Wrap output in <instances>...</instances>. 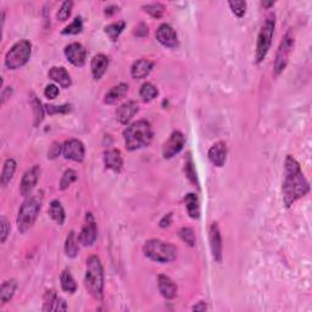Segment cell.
<instances>
[{"instance_id": "obj_1", "label": "cell", "mask_w": 312, "mask_h": 312, "mask_svg": "<svg viewBox=\"0 0 312 312\" xmlns=\"http://www.w3.org/2000/svg\"><path fill=\"white\" fill-rule=\"evenodd\" d=\"M310 191V184L305 178L301 166L295 158L287 155L284 160V179L282 185L283 203L286 208H290L294 203L304 198Z\"/></svg>"}, {"instance_id": "obj_2", "label": "cell", "mask_w": 312, "mask_h": 312, "mask_svg": "<svg viewBox=\"0 0 312 312\" xmlns=\"http://www.w3.org/2000/svg\"><path fill=\"white\" fill-rule=\"evenodd\" d=\"M85 286L95 300L101 301L104 299V268L100 259L95 255L87 259Z\"/></svg>"}, {"instance_id": "obj_3", "label": "cell", "mask_w": 312, "mask_h": 312, "mask_svg": "<svg viewBox=\"0 0 312 312\" xmlns=\"http://www.w3.org/2000/svg\"><path fill=\"white\" fill-rule=\"evenodd\" d=\"M152 128L151 125L145 120L134 122L128 126L124 132L126 148L130 151L139 150L148 146L152 140Z\"/></svg>"}, {"instance_id": "obj_4", "label": "cell", "mask_w": 312, "mask_h": 312, "mask_svg": "<svg viewBox=\"0 0 312 312\" xmlns=\"http://www.w3.org/2000/svg\"><path fill=\"white\" fill-rule=\"evenodd\" d=\"M42 203H43L42 191L34 195H29L22 203L16 218V224L20 233H26L27 230L31 229L42 209Z\"/></svg>"}, {"instance_id": "obj_5", "label": "cell", "mask_w": 312, "mask_h": 312, "mask_svg": "<svg viewBox=\"0 0 312 312\" xmlns=\"http://www.w3.org/2000/svg\"><path fill=\"white\" fill-rule=\"evenodd\" d=\"M143 253L148 259L155 262L169 263L176 260L177 249L171 243L160 239H149L143 247Z\"/></svg>"}, {"instance_id": "obj_6", "label": "cell", "mask_w": 312, "mask_h": 312, "mask_svg": "<svg viewBox=\"0 0 312 312\" xmlns=\"http://www.w3.org/2000/svg\"><path fill=\"white\" fill-rule=\"evenodd\" d=\"M275 27H276V15L271 13L266 16L265 22H263L262 26H261L259 35H257L256 54H255L256 64H261V62L266 59L267 54H268L269 49H271Z\"/></svg>"}, {"instance_id": "obj_7", "label": "cell", "mask_w": 312, "mask_h": 312, "mask_svg": "<svg viewBox=\"0 0 312 312\" xmlns=\"http://www.w3.org/2000/svg\"><path fill=\"white\" fill-rule=\"evenodd\" d=\"M31 54V42L26 41V39L17 42V43H15L11 47V49L5 55V66H7L9 70H19V68L23 67L29 61Z\"/></svg>"}, {"instance_id": "obj_8", "label": "cell", "mask_w": 312, "mask_h": 312, "mask_svg": "<svg viewBox=\"0 0 312 312\" xmlns=\"http://www.w3.org/2000/svg\"><path fill=\"white\" fill-rule=\"evenodd\" d=\"M294 43H295V39H294V34H293L292 29H289V31L284 34L280 47H278L277 54H276V60H275V74L276 76H280L282 72L286 70L288 62H289L290 54H292L293 52Z\"/></svg>"}, {"instance_id": "obj_9", "label": "cell", "mask_w": 312, "mask_h": 312, "mask_svg": "<svg viewBox=\"0 0 312 312\" xmlns=\"http://www.w3.org/2000/svg\"><path fill=\"white\" fill-rule=\"evenodd\" d=\"M98 238V226L92 212H87L85 223H83L81 233L78 234V241L83 247H92Z\"/></svg>"}, {"instance_id": "obj_10", "label": "cell", "mask_w": 312, "mask_h": 312, "mask_svg": "<svg viewBox=\"0 0 312 312\" xmlns=\"http://www.w3.org/2000/svg\"><path fill=\"white\" fill-rule=\"evenodd\" d=\"M185 145V137L182 132L175 131L171 134L163 146V156L165 159H172L182 151Z\"/></svg>"}, {"instance_id": "obj_11", "label": "cell", "mask_w": 312, "mask_h": 312, "mask_svg": "<svg viewBox=\"0 0 312 312\" xmlns=\"http://www.w3.org/2000/svg\"><path fill=\"white\" fill-rule=\"evenodd\" d=\"M62 155L67 160L76 161V163H82L85 160L86 149L83 143L78 139L66 140L62 148Z\"/></svg>"}, {"instance_id": "obj_12", "label": "cell", "mask_w": 312, "mask_h": 312, "mask_svg": "<svg viewBox=\"0 0 312 312\" xmlns=\"http://www.w3.org/2000/svg\"><path fill=\"white\" fill-rule=\"evenodd\" d=\"M39 177H41V167L38 165H34L31 169L26 171L20 184V191L23 197L27 198L32 194L33 189L35 188L39 181Z\"/></svg>"}, {"instance_id": "obj_13", "label": "cell", "mask_w": 312, "mask_h": 312, "mask_svg": "<svg viewBox=\"0 0 312 312\" xmlns=\"http://www.w3.org/2000/svg\"><path fill=\"white\" fill-rule=\"evenodd\" d=\"M209 241H210V249H211L212 257H214L216 262L221 263L222 257H223V254H222V249H223V247H222V237L217 222H214V223L211 224V227H210Z\"/></svg>"}, {"instance_id": "obj_14", "label": "cell", "mask_w": 312, "mask_h": 312, "mask_svg": "<svg viewBox=\"0 0 312 312\" xmlns=\"http://www.w3.org/2000/svg\"><path fill=\"white\" fill-rule=\"evenodd\" d=\"M156 39L161 46L166 48H173L178 47V37L173 27L169 25V23H163L159 26L158 31H156Z\"/></svg>"}, {"instance_id": "obj_15", "label": "cell", "mask_w": 312, "mask_h": 312, "mask_svg": "<svg viewBox=\"0 0 312 312\" xmlns=\"http://www.w3.org/2000/svg\"><path fill=\"white\" fill-rule=\"evenodd\" d=\"M65 56L73 66L82 67L86 64L87 52L81 43H71L65 48Z\"/></svg>"}, {"instance_id": "obj_16", "label": "cell", "mask_w": 312, "mask_h": 312, "mask_svg": "<svg viewBox=\"0 0 312 312\" xmlns=\"http://www.w3.org/2000/svg\"><path fill=\"white\" fill-rule=\"evenodd\" d=\"M67 304L62 298L56 294L55 290H48L44 294V306L43 311H66Z\"/></svg>"}, {"instance_id": "obj_17", "label": "cell", "mask_w": 312, "mask_h": 312, "mask_svg": "<svg viewBox=\"0 0 312 312\" xmlns=\"http://www.w3.org/2000/svg\"><path fill=\"white\" fill-rule=\"evenodd\" d=\"M209 160L214 166L222 167L227 160V146L226 143L217 142L211 146L208 152Z\"/></svg>"}, {"instance_id": "obj_18", "label": "cell", "mask_w": 312, "mask_h": 312, "mask_svg": "<svg viewBox=\"0 0 312 312\" xmlns=\"http://www.w3.org/2000/svg\"><path fill=\"white\" fill-rule=\"evenodd\" d=\"M104 164L107 170L113 171V172H121L124 167V158L120 150L110 149L104 152Z\"/></svg>"}, {"instance_id": "obj_19", "label": "cell", "mask_w": 312, "mask_h": 312, "mask_svg": "<svg viewBox=\"0 0 312 312\" xmlns=\"http://www.w3.org/2000/svg\"><path fill=\"white\" fill-rule=\"evenodd\" d=\"M138 110H139V106H138L136 101H126L116 110V119L119 120L120 124L127 125L138 112Z\"/></svg>"}, {"instance_id": "obj_20", "label": "cell", "mask_w": 312, "mask_h": 312, "mask_svg": "<svg viewBox=\"0 0 312 312\" xmlns=\"http://www.w3.org/2000/svg\"><path fill=\"white\" fill-rule=\"evenodd\" d=\"M154 68V62L146 59L137 60L133 65H132L131 73L134 80H143V78L148 77L150 72Z\"/></svg>"}, {"instance_id": "obj_21", "label": "cell", "mask_w": 312, "mask_h": 312, "mask_svg": "<svg viewBox=\"0 0 312 312\" xmlns=\"http://www.w3.org/2000/svg\"><path fill=\"white\" fill-rule=\"evenodd\" d=\"M158 287L160 290L161 295L165 299H173L177 295V286L169 276L166 275H160L158 277Z\"/></svg>"}, {"instance_id": "obj_22", "label": "cell", "mask_w": 312, "mask_h": 312, "mask_svg": "<svg viewBox=\"0 0 312 312\" xmlns=\"http://www.w3.org/2000/svg\"><path fill=\"white\" fill-rule=\"evenodd\" d=\"M49 77L52 78L54 82H56L61 88H70L72 85V80L70 73L65 67H58V66H54L50 68L49 71Z\"/></svg>"}, {"instance_id": "obj_23", "label": "cell", "mask_w": 312, "mask_h": 312, "mask_svg": "<svg viewBox=\"0 0 312 312\" xmlns=\"http://www.w3.org/2000/svg\"><path fill=\"white\" fill-rule=\"evenodd\" d=\"M107 67H109V59H107V56L104 55V54L95 55L91 62L92 73L94 80H100L105 74V72H106Z\"/></svg>"}, {"instance_id": "obj_24", "label": "cell", "mask_w": 312, "mask_h": 312, "mask_svg": "<svg viewBox=\"0 0 312 312\" xmlns=\"http://www.w3.org/2000/svg\"><path fill=\"white\" fill-rule=\"evenodd\" d=\"M128 93V86L126 83H120L119 86L112 87L109 92L105 94V104L112 105L117 103L120 99H122Z\"/></svg>"}, {"instance_id": "obj_25", "label": "cell", "mask_w": 312, "mask_h": 312, "mask_svg": "<svg viewBox=\"0 0 312 312\" xmlns=\"http://www.w3.org/2000/svg\"><path fill=\"white\" fill-rule=\"evenodd\" d=\"M29 105L32 106L33 110V117H34V127H38L39 125L43 122L44 120V112H46V109L42 105L41 100L37 98V95L34 93H31L29 94Z\"/></svg>"}, {"instance_id": "obj_26", "label": "cell", "mask_w": 312, "mask_h": 312, "mask_svg": "<svg viewBox=\"0 0 312 312\" xmlns=\"http://www.w3.org/2000/svg\"><path fill=\"white\" fill-rule=\"evenodd\" d=\"M184 204H185V209H187L188 215L190 216L193 220H198V218L200 217V205H199V199H198L197 194L189 193L185 195Z\"/></svg>"}, {"instance_id": "obj_27", "label": "cell", "mask_w": 312, "mask_h": 312, "mask_svg": "<svg viewBox=\"0 0 312 312\" xmlns=\"http://www.w3.org/2000/svg\"><path fill=\"white\" fill-rule=\"evenodd\" d=\"M16 166L17 164L14 159H7V160H5L4 166H3L2 176H0V182H2L3 188L7 187L11 179H13L15 171H16Z\"/></svg>"}, {"instance_id": "obj_28", "label": "cell", "mask_w": 312, "mask_h": 312, "mask_svg": "<svg viewBox=\"0 0 312 312\" xmlns=\"http://www.w3.org/2000/svg\"><path fill=\"white\" fill-rule=\"evenodd\" d=\"M17 289V281L16 280H10L4 282L0 288V301L2 304H7L13 299L15 292Z\"/></svg>"}, {"instance_id": "obj_29", "label": "cell", "mask_w": 312, "mask_h": 312, "mask_svg": "<svg viewBox=\"0 0 312 312\" xmlns=\"http://www.w3.org/2000/svg\"><path fill=\"white\" fill-rule=\"evenodd\" d=\"M48 214H49L50 217L53 218L59 226H62L65 222L66 215H65V210L62 208L61 203L59 200H53L49 205V210H48Z\"/></svg>"}, {"instance_id": "obj_30", "label": "cell", "mask_w": 312, "mask_h": 312, "mask_svg": "<svg viewBox=\"0 0 312 312\" xmlns=\"http://www.w3.org/2000/svg\"><path fill=\"white\" fill-rule=\"evenodd\" d=\"M60 282H61V288L62 290L66 293L73 294L77 290V283L74 281V278L72 277L70 269H64L60 276Z\"/></svg>"}, {"instance_id": "obj_31", "label": "cell", "mask_w": 312, "mask_h": 312, "mask_svg": "<svg viewBox=\"0 0 312 312\" xmlns=\"http://www.w3.org/2000/svg\"><path fill=\"white\" fill-rule=\"evenodd\" d=\"M78 242L76 233L73 230H71L70 233L67 234L65 241V254L67 257H71V259H74L78 254Z\"/></svg>"}, {"instance_id": "obj_32", "label": "cell", "mask_w": 312, "mask_h": 312, "mask_svg": "<svg viewBox=\"0 0 312 312\" xmlns=\"http://www.w3.org/2000/svg\"><path fill=\"white\" fill-rule=\"evenodd\" d=\"M139 94H140V98H142L144 101L148 103V101L154 100V99L158 97L159 91H158V88L152 85V83L145 82L142 87H140Z\"/></svg>"}, {"instance_id": "obj_33", "label": "cell", "mask_w": 312, "mask_h": 312, "mask_svg": "<svg viewBox=\"0 0 312 312\" xmlns=\"http://www.w3.org/2000/svg\"><path fill=\"white\" fill-rule=\"evenodd\" d=\"M126 27V22L125 21H119V22H113L111 23V25L105 27V33H106L107 35H109V38L112 42H116L117 38L120 37V34H121L122 32H124Z\"/></svg>"}, {"instance_id": "obj_34", "label": "cell", "mask_w": 312, "mask_h": 312, "mask_svg": "<svg viewBox=\"0 0 312 312\" xmlns=\"http://www.w3.org/2000/svg\"><path fill=\"white\" fill-rule=\"evenodd\" d=\"M184 172L185 176H187V178L193 183L194 185H197L198 188H199V181H198V176H197V171H195V166L193 163V159H191L190 154H188L187 159H185V163H184Z\"/></svg>"}, {"instance_id": "obj_35", "label": "cell", "mask_w": 312, "mask_h": 312, "mask_svg": "<svg viewBox=\"0 0 312 312\" xmlns=\"http://www.w3.org/2000/svg\"><path fill=\"white\" fill-rule=\"evenodd\" d=\"M83 29V21L82 17L78 16L74 19L68 26H66L64 29H62V34L65 35H76L80 34Z\"/></svg>"}, {"instance_id": "obj_36", "label": "cell", "mask_w": 312, "mask_h": 312, "mask_svg": "<svg viewBox=\"0 0 312 312\" xmlns=\"http://www.w3.org/2000/svg\"><path fill=\"white\" fill-rule=\"evenodd\" d=\"M142 9L145 11V13H148L150 16L154 17V19H160V17H163L165 10H166L161 3H152V4L144 5Z\"/></svg>"}, {"instance_id": "obj_37", "label": "cell", "mask_w": 312, "mask_h": 312, "mask_svg": "<svg viewBox=\"0 0 312 312\" xmlns=\"http://www.w3.org/2000/svg\"><path fill=\"white\" fill-rule=\"evenodd\" d=\"M78 179V175L74 170H66L64 172V175L61 177V181H60V189L61 190H66L72 183H74Z\"/></svg>"}, {"instance_id": "obj_38", "label": "cell", "mask_w": 312, "mask_h": 312, "mask_svg": "<svg viewBox=\"0 0 312 312\" xmlns=\"http://www.w3.org/2000/svg\"><path fill=\"white\" fill-rule=\"evenodd\" d=\"M72 8H73V2H71V0H67V2L62 3L61 7H60L58 11V15H56L58 21H60V22H65V21H67L68 17L71 16Z\"/></svg>"}, {"instance_id": "obj_39", "label": "cell", "mask_w": 312, "mask_h": 312, "mask_svg": "<svg viewBox=\"0 0 312 312\" xmlns=\"http://www.w3.org/2000/svg\"><path fill=\"white\" fill-rule=\"evenodd\" d=\"M178 234H179V237H181L182 241L184 242L185 244H188L190 248L195 247V242H197V239H195L194 230L191 229L190 227L181 228V229L178 230Z\"/></svg>"}, {"instance_id": "obj_40", "label": "cell", "mask_w": 312, "mask_h": 312, "mask_svg": "<svg viewBox=\"0 0 312 312\" xmlns=\"http://www.w3.org/2000/svg\"><path fill=\"white\" fill-rule=\"evenodd\" d=\"M232 13L236 15L238 19H242L245 15V10H247V3L243 0H237V2H228Z\"/></svg>"}, {"instance_id": "obj_41", "label": "cell", "mask_w": 312, "mask_h": 312, "mask_svg": "<svg viewBox=\"0 0 312 312\" xmlns=\"http://www.w3.org/2000/svg\"><path fill=\"white\" fill-rule=\"evenodd\" d=\"M46 109V112L49 113L50 116L56 115V113H68L72 110L71 105H60V106H55V105H46L44 106Z\"/></svg>"}, {"instance_id": "obj_42", "label": "cell", "mask_w": 312, "mask_h": 312, "mask_svg": "<svg viewBox=\"0 0 312 312\" xmlns=\"http://www.w3.org/2000/svg\"><path fill=\"white\" fill-rule=\"evenodd\" d=\"M0 228H2V238H0V242L2 244H4L7 242L9 234H10V222L8 221V218L5 216H2L0 218Z\"/></svg>"}, {"instance_id": "obj_43", "label": "cell", "mask_w": 312, "mask_h": 312, "mask_svg": "<svg viewBox=\"0 0 312 312\" xmlns=\"http://www.w3.org/2000/svg\"><path fill=\"white\" fill-rule=\"evenodd\" d=\"M62 148H64V144H60L59 142H54L50 146L49 151H48V159L54 160V159H58L60 154H62Z\"/></svg>"}, {"instance_id": "obj_44", "label": "cell", "mask_w": 312, "mask_h": 312, "mask_svg": "<svg viewBox=\"0 0 312 312\" xmlns=\"http://www.w3.org/2000/svg\"><path fill=\"white\" fill-rule=\"evenodd\" d=\"M59 88L55 85H48L44 89V95L48 99H55L59 95Z\"/></svg>"}, {"instance_id": "obj_45", "label": "cell", "mask_w": 312, "mask_h": 312, "mask_svg": "<svg viewBox=\"0 0 312 312\" xmlns=\"http://www.w3.org/2000/svg\"><path fill=\"white\" fill-rule=\"evenodd\" d=\"M148 26H146L145 23H140L136 28V31H134V34H136L137 37H145V35L148 34Z\"/></svg>"}, {"instance_id": "obj_46", "label": "cell", "mask_w": 312, "mask_h": 312, "mask_svg": "<svg viewBox=\"0 0 312 312\" xmlns=\"http://www.w3.org/2000/svg\"><path fill=\"white\" fill-rule=\"evenodd\" d=\"M11 94H13V89H11L10 87H8V88L3 89V92H2V104H5V101H7L8 99L11 97Z\"/></svg>"}, {"instance_id": "obj_47", "label": "cell", "mask_w": 312, "mask_h": 312, "mask_svg": "<svg viewBox=\"0 0 312 312\" xmlns=\"http://www.w3.org/2000/svg\"><path fill=\"white\" fill-rule=\"evenodd\" d=\"M171 221H172V214H167L166 216H164L163 220L160 221V227L161 228L169 227L171 224Z\"/></svg>"}, {"instance_id": "obj_48", "label": "cell", "mask_w": 312, "mask_h": 312, "mask_svg": "<svg viewBox=\"0 0 312 312\" xmlns=\"http://www.w3.org/2000/svg\"><path fill=\"white\" fill-rule=\"evenodd\" d=\"M120 8L116 7V5H110V7H107L106 9H105V15L106 16H112L113 14L119 13Z\"/></svg>"}, {"instance_id": "obj_49", "label": "cell", "mask_w": 312, "mask_h": 312, "mask_svg": "<svg viewBox=\"0 0 312 312\" xmlns=\"http://www.w3.org/2000/svg\"><path fill=\"white\" fill-rule=\"evenodd\" d=\"M206 308H208V306H206V302L204 301H199L197 305L193 306V311H205Z\"/></svg>"}, {"instance_id": "obj_50", "label": "cell", "mask_w": 312, "mask_h": 312, "mask_svg": "<svg viewBox=\"0 0 312 312\" xmlns=\"http://www.w3.org/2000/svg\"><path fill=\"white\" fill-rule=\"evenodd\" d=\"M273 5H275V3H273V2H269V3H266V2H263V3H262V7H265V8H269V7H273Z\"/></svg>"}]
</instances>
